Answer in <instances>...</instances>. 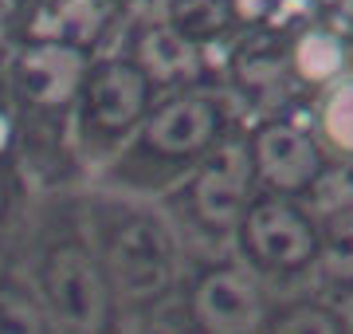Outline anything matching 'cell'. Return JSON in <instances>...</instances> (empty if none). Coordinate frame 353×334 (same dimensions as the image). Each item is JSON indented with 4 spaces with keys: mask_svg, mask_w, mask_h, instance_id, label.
Listing matches in <instances>:
<instances>
[{
    "mask_svg": "<svg viewBox=\"0 0 353 334\" xmlns=\"http://www.w3.org/2000/svg\"><path fill=\"white\" fill-rule=\"evenodd\" d=\"M87 83V59L71 43H32L16 59V87L36 106L71 103Z\"/></svg>",
    "mask_w": 353,
    "mask_h": 334,
    "instance_id": "6",
    "label": "cell"
},
{
    "mask_svg": "<svg viewBox=\"0 0 353 334\" xmlns=\"http://www.w3.org/2000/svg\"><path fill=\"white\" fill-rule=\"evenodd\" d=\"M212 134H216V110L201 95L173 99V103H165L161 110H153L145 118V141L157 154H169V157L201 154L212 141Z\"/></svg>",
    "mask_w": 353,
    "mask_h": 334,
    "instance_id": "9",
    "label": "cell"
},
{
    "mask_svg": "<svg viewBox=\"0 0 353 334\" xmlns=\"http://www.w3.org/2000/svg\"><path fill=\"white\" fill-rule=\"evenodd\" d=\"M341 67H345V48L338 36L330 32H306L294 43V71L306 83H338Z\"/></svg>",
    "mask_w": 353,
    "mask_h": 334,
    "instance_id": "10",
    "label": "cell"
},
{
    "mask_svg": "<svg viewBox=\"0 0 353 334\" xmlns=\"http://www.w3.org/2000/svg\"><path fill=\"white\" fill-rule=\"evenodd\" d=\"M243 244L267 268H303L318 252L314 228L287 201H255L243 208Z\"/></svg>",
    "mask_w": 353,
    "mask_h": 334,
    "instance_id": "2",
    "label": "cell"
},
{
    "mask_svg": "<svg viewBox=\"0 0 353 334\" xmlns=\"http://www.w3.org/2000/svg\"><path fill=\"white\" fill-rule=\"evenodd\" d=\"M141 63L150 67L157 79H181L196 67V59H192V48L176 32L153 28L150 36L141 39Z\"/></svg>",
    "mask_w": 353,
    "mask_h": 334,
    "instance_id": "11",
    "label": "cell"
},
{
    "mask_svg": "<svg viewBox=\"0 0 353 334\" xmlns=\"http://www.w3.org/2000/svg\"><path fill=\"white\" fill-rule=\"evenodd\" d=\"M83 90L90 118L102 130H130L150 103V79L138 63H102L83 83Z\"/></svg>",
    "mask_w": 353,
    "mask_h": 334,
    "instance_id": "7",
    "label": "cell"
},
{
    "mask_svg": "<svg viewBox=\"0 0 353 334\" xmlns=\"http://www.w3.org/2000/svg\"><path fill=\"white\" fill-rule=\"evenodd\" d=\"M322 268L330 279L353 283V217L330 224L326 240H322Z\"/></svg>",
    "mask_w": 353,
    "mask_h": 334,
    "instance_id": "13",
    "label": "cell"
},
{
    "mask_svg": "<svg viewBox=\"0 0 353 334\" xmlns=\"http://www.w3.org/2000/svg\"><path fill=\"white\" fill-rule=\"evenodd\" d=\"M322 154H318V141L306 138L303 130L294 126H267L255 138V169L271 189H287L299 193L310 181L318 177Z\"/></svg>",
    "mask_w": 353,
    "mask_h": 334,
    "instance_id": "8",
    "label": "cell"
},
{
    "mask_svg": "<svg viewBox=\"0 0 353 334\" xmlns=\"http://www.w3.org/2000/svg\"><path fill=\"white\" fill-rule=\"evenodd\" d=\"M275 334H341L334 315H326L322 307H299L275 326Z\"/></svg>",
    "mask_w": 353,
    "mask_h": 334,
    "instance_id": "14",
    "label": "cell"
},
{
    "mask_svg": "<svg viewBox=\"0 0 353 334\" xmlns=\"http://www.w3.org/2000/svg\"><path fill=\"white\" fill-rule=\"evenodd\" d=\"M318 122H322V138H326V146H334L338 154L353 157V75L338 79V83L330 87Z\"/></svg>",
    "mask_w": 353,
    "mask_h": 334,
    "instance_id": "12",
    "label": "cell"
},
{
    "mask_svg": "<svg viewBox=\"0 0 353 334\" xmlns=\"http://www.w3.org/2000/svg\"><path fill=\"white\" fill-rule=\"evenodd\" d=\"M192 311L208 334H255L263 322V295L243 271L216 268L201 279Z\"/></svg>",
    "mask_w": 353,
    "mask_h": 334,
    "instance_id": "4",
    "label": "cell"
},
{
    "mask_svg": "<svg viewBox=\"0 0 353 334\" xmlns=\"http://www.w3.org/2000/svg\"><path fill=\"white\" fill-rule=\"evenodd\" d=\"M0 201H4V189H0Z\"/></svg>",
    "mask_w": 353,
    "mask_h": 334,
    "instance_id": "15",
    "label": "cell"
},
{
    "mask_svg": "<svg viewBox=\"0 0 353 334\" xmlns=\"http://www.w3.org/2000/svg\"><path fill=\"white\" fill-rule=\"evenodd\" d=\"M110 275L134 299L157 295L173 275V248L161 224L130 220L110 244Z\"/></svg>",
    "mask_w": 353,
    "mask_h": 334,
    "instance_id": "3",
    "label": "cell"
},
{
    "mask_svg": "<svg viewBox=\"0 0 353 334\" xmlns=\"http://www.w3.org/2000/svg\"><path fill=\"white\" fill-rule=\"evenodd\" d=\"M48 299L55 319L71 334H102L110 322V287L106 275L83 248H59L48 259Z\"/></svg>",
    "mask_w": 353,
    "mask_h": 334,
    "instance_id": "1",
    "label": "cell"
},
{
    "mask_svg": "<svg viewBox=\"0 0 353 334\" xmlns=\"http://www.w3.org/2000/svg\"><path fill=\"white\" fill-rule=\"evenodd\" d=\"M248 181H252V157L243 146L216 150L196 173V217L212 228H232L243 220L248 208Z\"/></svg>",
    "mask_w": 353,
    "mask_h": 334,
    "instance_id": "5",
    "label": "cell"
}]
</instances>
